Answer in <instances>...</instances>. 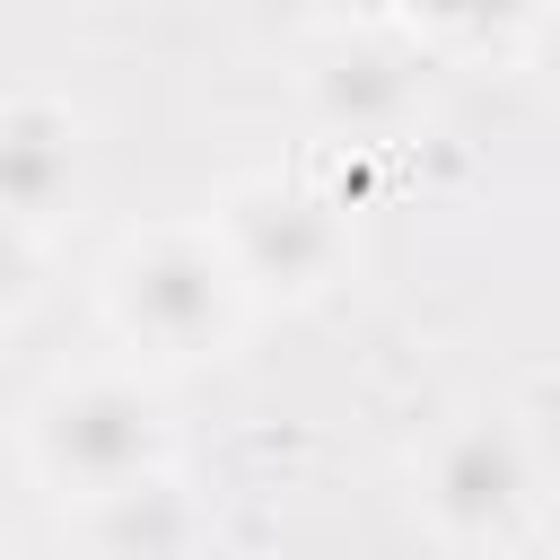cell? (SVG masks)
I'll list each match as a JSON object with an SVG mask.
<instances>
[{"mask_svg": "<svg viewBox=\"0 0 560 560\" xmlns=\"http://www.w3.org/2000/svg\"><path fill=\"white\" fill-rule=\"evenodd\" d=\"M420 499H429V516L446 534H499L534 499V455H525V438L508 420H464V429L438 438Z\"/></svg>", "mask_w": 560, "mask_h": 560, "instance_id": "cell-4", "label": "cell"}, {"mask_svg": "<svg viewBox=\"0 0 560 560\" xmlns=\"http://www.w3.org/2000/svg\"><path fill=\"white\" fill-rule=\"evenodd\" d=\"M324 9H359V18H368V9H385V0H324Z\"/></svg>", "mask_w": 560, "mask_h": 560, "instance_id": "cell-9", "label": "cell"}, {"mask_svg": "<svg viewBox=\"0 0 560 560\" xmlns=\"http://www.w3.org/2000/svg\"><path fill=\"white\" fill-rule=\"evenodd\" d=\"M166 402L140 385V376H61L35 411H26V455L52 490H79V499H105L140 472H166Z\"/></svg>", "mask_w": 560, "mask_h": 560, "instance_id": "cell-2", "label": "cell"}, {"mask_svg": "<svg viewBox=\"0 0 560 560\" xmlns=\"http://www.w3.org/2000/svg\"><path fill=\"white\" fill-rule=\"evenodd\" d=\"M210 236L236 271V289H280V298H315L324 280H341L350 262V228L341 201L298 184V175H245L219 192Z\"/></svg>", "mask_w": 560, "mask_h": 560, "instance_id": "cell-3", "label": "cell"}, {"mask_svg": "<svg viewBox=\"0 0 560 560\" xmlns=\"http://www.w3.org/2000/svg\"><path fill=\"white\" fill-rule=\"evenodd\" d=\"M315 105H324V122H341V131H394V122L411 114V70L385 61V52H341V61L315 79Z\"/></svg>", "mask_w": 560, "mask_h": 560, "instance_id": "cell-7", "label": "cell"}, {"mask_svg": "<svg viewBox=\"0 0 560 560\" xmlns=\"http://www.w3.org/2000/svg\"><path fill=\"white\" fill-rule=\"evenodd\" d=\"M79 192V114L61 96L0 105V219L35 228Z\"/></svg>", "mask_w": 560, "mask_h": 560, "instance_id": "cell-5", "label": "cell"}, {"mask_svg": "<svg viewBox=\"0 0 560 560\" xmlns=\"http://www.w3.org/2000/svg\"><path fill=\"white\" fill-rule=\"evenodd\" d=\"M88 508H96L105 560H184V542H192V508L175 499L166 472H140V481H122V490H105Z\"/></svg>", "mask_w": 560, "mask_h": 560, "instance_id": "cell-6", "label": "cell"}, {"mask_svg": "<svg viewBox=\"0 0 560 560\" xmlns=\"http://www.w3.org/2000/svg\"><path fill=\"white\" fill-rule=\"evenodd\" d=\"M35 289H44V254H35V236H26V228H9V219H0V315H26V306H35Z\"/></svg>", "mask_w": 560, "mask_h": 560, "instance_id": "cell-8", "label": "cell"}, {"mask_svg": "<svg viewBox=\"0 0 560 560\" xmlns=\"http://www.w3.org/2000/svg\"><path fill=\"white\" fill-rule=\"evenodd\" d=\"M105 315L158 359H210L236 341L245 289L210 228H140L105 254Z\"/></svg>", "mask_w": 560, "mask_h": 560, "instance_id": "cell-1", "label": "cell"}]
</instances>
